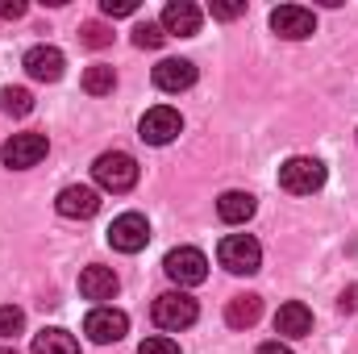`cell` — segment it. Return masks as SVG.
I'll use <instances>...</instances> for the list:
<instances>
[{
	"label": "cell",
	"instance_id": "6da1fadb",
	"mask_svg": "<svg viewBox=\"0 0 358 354\" xmlns=\"http://www.w3.org/2000/svg\"><path fill=\"white\" fill-rule=\"evenodd\" d=\"M217 263L229 275H255L263 267V246L250 234H225L221 246H217Z\"/></svg>",
	"mask_w": 358,
	"mask_h": 354
},
{
	"label": "cell",
	"instance_id": "7a4b0ae2",
	"mask_svg": "<svg viewBox=\"0 0 358 354\" xmlns=\"http://www.w3.org/2000/svg\"><path fill=\"white\" fill-rule=\"evenodd\" d=\"M92 179L104 187V192H129L138 183V163L134 155L125 150H104L96 163H92Z\"/></svg>",
	"mask_w": 358,
	"mask_h": 354
},
{
	"label": "cell",
	"instance_id": "3957f363",
	"mask_svg": "<svg viewBox=\"0 0 358 354\" xmlns=\"http://www.w3.org/2000/svg\"><path fill=\"white\" fill-rule=\"evenodd\" d=\"M279 187L292 192V196H313L325 187V163L321 159H308V155H296L279 167Z\"/></svg>",
	"mask_w": 358,
	"mask_h": 354
},
{
	"label": "cell",
	"instance_id": "277c9868",
	"mask_svg": "<svg viewBox=\"0 0 358 354\" xmlns=\"http://www.w3.org/2000/svg\"><path fill=\"white\" fill-rule=\"evenodd\" d=\"M150 317H155V325H159V330L179 334V330H187V325L200 317V309H196V300H192L187 292H163V296H155Z\"/></svg>",
	"mask_w": 358,
	"mask_h": 354
},
{
	"label": "cell",
	"instance_id": "5b68a950",
	"mask_svg": "<svg viewBox=\"0 0 358 354\" xmlns=\"http://www.w3.org/2000/svg\"><path fill=\"white\" fill-rule=\"evenodd\" d=\"M163 271H167L171 283H179V292H183V288H196V283L208 279V259L196 246H176V250H167Z\"/></svg>",
	"mask_w": 358,
	"mask_h": 354
},
{
	"label": "cell",
	"instance_id": "8992f818",
	"mask_svg": "<svg viewBox=\"0 0 358 354\" xmlns=\"http://www.w3.org/2000/svg\"><path fill=\"white\" fill-rule=\"evenodd\" d=\"M46 150H50L46 134L25 129V134H13V138L0 146V159H4V167H13V171H29V167H38V163L46 159Z\"/></svg>",
	"mask_w": 358,
	"mask_h": 354
},
{
	"label": "cell",
	"instance_id": "52a82bcc",
	"mask_svg": "<svg viewBox=\"0 0 358 354\" xmlns=\"http://www.w3.org/2000/svg\"><path fill=\"white\" fill-rule=\"evenodd\" d=\"M179 134H183V117H179V108H171V104H155L138 121V138L150 142V146H167V142H176Z\"/></svg>",
	"mask_w": 358,
	"mask_h": 354
},
{
	"label": "cell",
	"instance_id": "ba28073f",
	"mask_svg": "<svg viewBox=\"0 0 358 354\" xmlns=\"http://www.w3.org/2000/svg\"><path fill=\"white\" fill-rule=\"evenodd\" d=\"M84 334H88V342H96V346H113V342H121L129 334V317L121 309H113V304H96L88 317H84Z\"/></svg>",
	"mask_w": 358,
	"mask_h": 354
},
{
	"label": "cell",
	"instance_id": "9c48e42d",
	"mask_svg": "<svg viewBox=\"0 0 358 354\" xmlns=\"http://www.w3.org/2000/svg\"><path fill=\"white\" fill-rule=\"evenodd\" d=\"M146 242H150V225L142 213H121L108 225V246L121 255H138V250H146Z\"/></svg>",
	"mask_w": 358,
	"mask_h": 354
},
{
	"label": "cell",
	"instance_id": "30bf717a",
	"mask_svg": "<svg viewBox=\"0 0 358 354\" xmlns=\"http://www.w3.org/2000/svg\"><path fill=\"white\" fill-rule=\"evenodd\" d=\"M271 29L287 42H304V38H313L317 17L304 4H279V8H271Z\"/></svg>",
	"mask_w": 358,
	"mask_h": 354
},
{
	"label": "cell",
	"instance_id": "8fae6325",
	"mask_svg": "<svg viewBox=\"0 0 358 354\" xmlns=\"http://www.w3.org/2000/svg\"><path fill=\"white\" fill-rule=\"evenodd\" d=\"M55 208L59 217H71V221H88L100 213V192L88 183H67L59 196H55Z\"/></svg>",
	"mask_w": 358,
	"mask_h": 354
},
{
	"label": "cell",
	"instance_id": "7c38bea8",
	"mask_svg": "<svg viewBox=\"0 0 358 354\" xmlns=\"http://www.w3.org/2000/svg\"><path fill=\"white\" fill-rule=\"evenodd\" d=\"M21 67L29 71V80H38V84H55V80H63L67 59H63L59 46H29L25 59H21Z\"/></svg>",
	"mask_w": 358,
	"mask_h": 354
},
{
	"label": "cell",
	"instance_id": "4fadbf2b",
	"mask_svg": "<svg viewBox=\"0 0 358 354\" xmlns=\"http://www.w3.org/2000/svg\"><path fill=\"white\" fill-rule=\"evenodd\" d=\"M200 8L192 4V0H171L167 8H163V17H159V25L167 29V38L176 34V38H192V34H200Z\"/></svg>",
	"mask_w": 358,
	"mask_h": 354
},
{
	"label": "cell",
	"instance_id": "5bb4252c",
	"mask_svg": "<svg viewBox=\"0 0 358 354\" xmlns=\"http://www.w3.org/2000/svg\"><path fill=\"white\" fill-rule=\"evenodd\" d=\"M275 334H279V338H308V334H313V309L300 304V300L279 304V313H275Z\"/></svg>",
	"mask_w": 358,
	"mask_h": 354
},
{
	"label": "cell",
	"instance_id": "9a60e30c",
	"mask_svg": "<svg viewBox=\"0 0 358 354\" xmlns=\"http://www.w3.org/2000/svg\"><path fill=\"white\" fill-rule=\"evenodd\" d=\"M196 84V63L192 59H163L155 67V88L159 92H187Z\"/></svg>",
	"mask_w": 358,
	"mask_h": 354
},
{
	"label": "cell",
	"instance_id": "2e32d148",
	"mask_svg": "<svg viewBox=\"0 0 358 354\" xmlns=\"http://www.w3.org/2000/svg\"><path fill=\"white\" fill-rule=\"evenodd\" d=\"M117 288H121V279L113 267H84L80 271V296L84 300H113Z\"/></svg>",
	"mask_w": 358,
	"mask_h": 354
},
{
	"label": "cell",
	"instance_id": "e0dca14e",
	"mask_svg": "<svg viewBox=\"0 0 358 354\" xmlns=\"http://www.w3.org/2000/svg\"><path fill=\"white\" fill-rule=\"evenodd\" d=\"M255 196L250 192H221L217 196V217L225 221V225H246L250 217H255Z\"/></svg>",
	"mask_w": 358,
	"mask_h": 354
},
{
	"label": "cell",
	"instance_id": "ac0fdd59",
	"mask_svg": "<svg viewBox=\"0 0 358 354\" xmlns=\"http://www.w3.org/2000/svg\"><path fill=\"white\" fill-rule=\"evenodd\" d=\"M259 317H263V300H259L255 292L234 296V300L225 304V321H229V330H250Z\"/></svg>",
	"mask_w": 358,
	"mask_h": 354
},
{
	"label": "cell",
	"instance_id": "d6986e66",
	"mask_svg": "<svg viewBox=\"0 0 358 354\" xmlns=\"http://www.w3.org/2000/svg\"><path fill=\"white\" fill-rule=\"evenodd\" d=\"M29 354H80V342L67 330H42L34 338V351Z\"/></svg>",
	"mask_w": 358,
	"mask_h": 354
},
{
	"label": "cell",
	"instance_id": "ffe728a7",
	"mask_svg": "<svg viewBox=\"0 0 358 354\" xmlns=\"http://www.w3.org/2000/svg\"><path fill=\"white\" fill-rule=\"evenodd\" d=\"M113 88H117V71L108 63H92L88 71H84V92L88 96H108Z\"/></svg>",
	"mask_w": 358,
	"mask_h": 354
},
{
	"label": "cell",
	"instance_id": "44dd1931",
	"mask_svg": "<svg viewBox=\"0 0 358 354\" xmlns=\"http://www.w3.org/2000/svg\"><path fill=\"white\" fill-rule=\"evenodd\" d=\"M0 113L25 117V113H34V96H29L25 88H0Z\"/></svg>",
	"mask_w": 358,
	"mask_h": 354
},
{
	"label": "cell",
	"instance_id": "7402d4cb",
	"mask_svg": "<svg viewBox=\"0 0 358 354\" xmlns=\"http://www.w3.org/2000/svg\"><path fill=\"white\" fill-rule=\"evenodd\" d=\"M167 42V29L159 25V21H142L138 29H134V46H142V50H159Z\"/></svg>",
	"mask_w": 358,
	"mask_h": 354
},
{
	"label": "cell",
	"instance_id": "603a6c76",
	"mask_svg": "<svg viewBox=\"0 0 358 354\" xmlns=\"http://www.w3.org/2000/svg\"><path fill=\"white\" fill-rule=\"evenodd\" d=\"M25 330V313L17 309V304H0V338L8 342V338H17Z\"/></svg>",
	"mask_w": 358,
	"mask_h": 354
},
{
	"label": "cell",
	"instance_id": "cb8c5ba5",
	"mask_svg": "<svg viewBox=\"0 0 358 354\" xmlns=\"http://www.w3.org/2000/svg\"><path fill=\"white\" fill-rule=\"evenodd\" d=\"M80 42H84V46H92V50H104V46L113 42V29H108L104 21H88V25L80 29Z\"/></svg>",
	"mask_w": 358,
	"mask_h": 354
},
{
	"label": "cell",
	"instance_id": "d4e9b609",
	"mask_svg": "<svg viewBox=\"0 0 358 354\" xmlns=\"http://www.w3.org/2000/svg\"><path fill=\"white\" fill-rule=\"evenodd\" d=\"M138 354H179V342H171L167 334H155V338H146L138 346Z\"/></svg>",
	"mask_w": 358,
	"mask_h": 354
},
{
	"label": "cell",
	"instance_id": "484cf974",
	"mask_svg": "<svg viewBox=\"0 0 358 354\" xmlns=\"http://www.w3.org/2000/svg\"><path fill=\"white\" fill-rule=\"evenodd\" d=\"M100 13L104 17H134L138 13V0H100Z\"/></svg>",
	"mask_w": 358,
	"mask_h": 354
},
{
	"label": "cell",
	"instance_id": "4316f807",
	"mask_svg": "<svg viewBox=\"0 0 358 354\" xmlns=\"http://www.w3.org/2000/svg\"><path fill=\"white\" fill-rule=\"evenodd\" d=\"M246 13V0H238V4H213V17L217 21H234V17H242Z\"/></svg>",
	"mask_w": 358,
	"mask_h": 354
},
{
	"label": "cell",
	"instance_id": "83f0119b",
	"mask_svg": "<svg viewBox=\"0 0 358 354\" xmlns=\"http://www.w3.org/2000/svg\"><path fill=\"white\" fill-rule=\"evenodd\" d=\"M25 17V4L21 0H0V21H17Z\"/></svg>",
	"mask_w": 358,
	"mask_h": 354
},
{
	"label": "cell",
	"instance_id": "f1b7e54d",
	"mask_svg": "<svg viewBox=\"0 0 358 354\" xmlns=\"http://www.w3.org/2000/svg\"><path fill=\"white\" fill-rule=\"evenodd\" d=\"M338 309H342V313H355V309H358V288H346V292H342Z\"/></svg>",
	"mask_w": 358,
	"mask_h": 354
},
{
	"label": "cell",
	"instance_id": "f546056e",
	"mask_svg": "<svg viewBox=\"0 0 358 354\" xmlns=\"http://www.w3.org/2000/svg\"><path fill=\"white\" fill-rule=\"evenodd\" d=\"M259 354H296V351H292L287 342H279V338H275V342H263V346H259Z\"/></svg>",
	"mask_w": 358,
	"mask_h": 354
},
{
	"label": "cell",
	"instance_id": "4dcf8cb0",
	"mask_svg": "<svg viewBox=\"0 0 358 354\" xmlns=\"http://www.w3.org/2000/svg\"><path fill=\"white\" fill-rule=\"evenodd\" d=\"M0 354H17V351H13V346H0Z\"/></svg>",
	"mask_w": 358,
	"mask_h": 354
}]
</instances>
